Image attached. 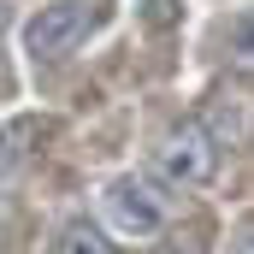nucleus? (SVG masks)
<instances>
[{
	"instance_id": "1",
	"label": "nucleus",
	"mask_w": 254,
	"mask_h": 254,
	"mask_svg": "<svg viewBox=\"0 0 254 254\" xmlns=\"http://www.w3.org/2000/svg\"><path fill=\"white\" fill-rule=\"evenodd\" d=\"M101 225L113 231V243H154L172 231V195L148 172H119L101 190Z\"/></svg>"
},
{
	"instance_id": "2",
	"label": "nucleus",
	"mask_w": 254,
	"mask_h": 254,
	"mask_svg": "<svg viewBox=\"0 0 254 254\" xmlns=\"http://www.w3.org/2000/svg\"><path fill=\"white\" fill-rule=\"evenodd\" d=\"M95 30V6L89 0H48L24 18L18 42H24V60L30 65H65Z\"/></svg>"
},
{
	"instance_id": "3",
	"label": "nucleus",
	"mask_w": 254,
	"mask_h": 254,
	"mask_svg": "<svg viewBox=\"0 0 254 254\" xmlns=\"http://www.w3.org/2000/svg\"><path fill=\"white\" fill-rule=\"evenodd\" d=\"M219 154H225L219 136L201 119H178L160 136V148H154V172H160L166 190H201V184L219 178Z\"/></svg>"
},
{
	"instance_id": "4",
	"label": "nucleus",
	"mask_w": 254,
	"mask_h": 254,
	"mask_svg": "<svg viewBox=\"0 0 254 254\" xmlns=\"http://www.w3.org/2000/svg\"><path fill=\"white\" fill-rule=\"evenodd\" d=\"M48 254H119V243H113V231L101 219L77 213V219H65L60 231H54V249Z\"/></svg>"
},
{
	"instance_id": "5",
	"label": "nucleus",
	"mask_w": 254,
	"mask_h": 254,
	"mask_svg": "<svg viewBox=\"0 0 254 254\" xmlns=\"http://www.w3.org/2000/svg\"><path fill=\"white\" fill-rule=\"evenodd\" d=\"M30 142H36V119H24V113H18V119H6V125H0V190H6V184H12V172L30 160Z\"/></svg>"
},
{
	"instance_id": "6",
	"label": "nucleus",
	"mask_w": 254,
	"mask_h": 254,
	"mask_svg": "<svg viewBox=\"0 0 254 254\" xmlns=\"http://www.w3.org/2000/svg\"><path fill=\"white\" fill-rule=\"evenodd\" d=\"M225 48H231V60H243V65H254V6L231 24V36H225Z\"/></svg>"
},
{
	"instance_id": "7",
	"label": "nucleus",
	"mask_w": 254,
	"mask_h": 254,
	"mask_svg": "<svg viewBox=\"0 0 254 254\" xmlns=\"http://www.w3.org/2000/svg\"><path fill=\"white\" fill-rule=\"evenodd\" d=\"M136 18H142L148 30H172V24L184 18V6H178V0H136Z\"/></svg>"
},
{
	"instance_id": "8",
	"label": "nucleus",
	"mask_w": 254,
	"mask_h": 254,
	"mask_svg": "<svg viewBox=\"0 0 254 254\" xmlns=\"http://www.w3.org/2000/svg\"><path fill=\"white\" fill-rule=\"evenodd\" d=\"M237 254H254V225L243 231V237H237Z\"/></svg>"
},
{
	"instance_id": "9",
	"label": "nucleus",
	"mask_w": 254,
	"mask_h": 254,
	"mask_svg": "<svg viewBox=\"0 0 254 254\" xmlns=\"http://www.w3.org/2000/svg\"><path fill=\"white\" fill-rule=\"evenodd\" d=\"M172 254H201V249H172Z\"/></svg>"
}]
</instances>
